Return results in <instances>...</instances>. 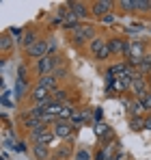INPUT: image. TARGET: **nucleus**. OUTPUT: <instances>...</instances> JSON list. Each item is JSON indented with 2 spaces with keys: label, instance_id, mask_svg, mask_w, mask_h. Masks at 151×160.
Wrapping results in <instances>:
<instances>
[{
  "label": "nucleus",
  "instance_id": "nucleus-1",
  "mask_svg": "<svg viewBox=\"0 0 151 160\" xmlns=\"http://www.w3.org/2000/svg\"><path fill=\"white\" fill-rule=\"evenodd\" d=\"M95 37H97V26H95V24H89V22L80 24L74 32H69V41H71L74 46H84V43L89 46Z\"/></svg>",
  "mask_w": 151,
  "mask_h": 160
},
{
  "label": "nucleus",
  "instance_id": "nucleus-2",
  "mask_svg": "<svg viewBox=\"0 0 151 160\" xmlns=\"http://www.w3.org/2000/svg\"><path fill=\"white\" fill-rule=\"evenodd\" d=\"M147 54V48H145V41H129L127 43V52H125V63L132 67V69H136L138 67V63H140V58Z\"/></svg>",
  "mask_w": 151,
  "mask_h": 160
},
{
  "label": "nucleus",
  "instance_id": "nucleus-3",
  "mask_svg": "<svg viewBox=\"0 0 151 160\" xmlns=\"http://www.w3.org/2000/svg\"><path fill=\"white\" fill-rule=\"evenodd\" d=\"M132 76V84H129V93L136 98V100H140V98H145V93H149L151 91V84H149V80L145 78V76H140L136 69L129 74Z\"/></svg>",
  "mask_w": 151,
  "mask_h": 160
},
{
  "label": "nucleus",
  "instance_id": "nucleus-4",
  "mask_svg": "<svg viewBox=\"0 0 151 160\" xmlns=\"http://www.w3.org/2000/svg\"><path fill=\"white\" fill-rule=\"evenodd\" d=\"M52 132L56 134V138H58V141H71L76 134H78V128H76L71 121L58 119V121L52 126Z\"/></svg>",
  "mask_w": 151,
  "mask_h": 160
},
{
  "label": "nucleus",
  "instance_id": "nucleus-5",
  "mask_svg": "<svg viewBox=\"0 0 151 160\" xmlns=\"http://www.w3.org/2000/svg\"><path fill=\"white\" fill-rule=\"evenodd\" d=\"M119 152H121V143L117 138L110 141V143H101L100 152L95 154V160H114Z\"/></svg>",
  "mask_w": 151,
  "mask_h": 160
},
{
  "label": "nucleus",
  "instance_id": "nucleus-6",
  "mask_svg": "<svg viewBox=\"0 0 151 160\" xmlns=\"http://www.w3.org/2000/svg\"><path fill=\"white\" fill-rule=\"evenodd\" d=\"M114 7L117 4L112 0H95V2H91V18H95L100 22L104 15H108V13L114 11Z\"/></svg>",
  "mask_w": 151,
  "mask_h": 160
},
{
  "label": "nucleus",
  "instance_id": "nucleus-7",
  "mask_svg": "<svg viewBox=\"0 0 151 160\" xmlns=\"http://www.w3.org/2000/svg\"><path fill=\"white\" fill-rule=\"evenodd\" d=\"M127 43H129V41H127L125 37H119V35L108 39V48H110L112 56H119V54H121V56H125V52H127Z\"/></svg>",
  "mask_w": 151,
  "mask_h": 160
},
{
  "label": "nucleus",
  "instance_id": "nucleus-8",
  "mask_svg": "<svg viewBox=\"0 0 151 160\" xmlns=\"http://www.w3.org/2000/svg\"><path fill=\"white\" fill-rule=\"evenodd\" d=\"M67 7L71 9V13L80 18V22L84 24L89 18H91V4H86V2H67Z\"/></svg>",
  "mask_w": 151,
  "mask_h": 160
},
{
  "label": "nucleus",
  "instance_id": "nucleus-9",
  "mask_svg": "<svg viewBox=\"0 0 151 160\" xmlns=\"http://www.w3.org/2000/svg\"><path fill=\"white\" fill-rule=\"evenodd\" d=\"M93 128H95V130H93L95 136L100 138L101 143H110V141H114V138H117L114 132H112V128H110L108 123H104V121H101V123H93Z\"/></svg>",
  "mask_w": 151,
  "mask_h": 160
},
{
  "label": "nucleus",
  "instance_id": "nucleus-10",
  "mask_svg": "<svg viewBox=\"0 0 151 160\" xmlns=\"http://www.w3.org/2000/svg\"><path fill=\"white\" fill-rule=\"evenodd\" d=\"M26 56H28V58H35V61L48 56V39H41V41H37L32 48H28V50H26Z\"/></svg>",
  "mask_w": 151,
  "mask_h": 160
},
{
  "label": "nucleus",
  "instance_id": "nucleus-11",
  "mask_svg": "<svg viewBox=\"0 0 151 160\" xmlns=\"http://www.w3.org/2000/svg\"><path fill=\"white\" fill-rule=\"evenodd\" d=\"M30 100H32L35 104H46V102H50V100H52V91L43 89V87H39V84H35V87L30 89Z\"/></svg>",
  "mask_w": 151,
  "mask_h": 160
},
{
  "label": "nucleus",
  "instance_id": "nucleus-12",
  "mask_svg": "<svg viewBox=\"0 0 151 160\" xmlns=\"http://www.w3.org/2000/svg\"><path fill=\"white\" fill-rule=\"evenodd\" d=\"M37 41H41V35H39V30H35V28H26L24 37L20 39V46H22L24 50H28V48H32Z\"/></svg>",
  "mask_w": 151,
  "mask_h": 160
},
{
  "label": "nucleus",
  "instance_id": "nucleus-13",
  "mask_svg": "<svg viewBox=\"0 0 151 160\" xmlns=\"http://www.w3.org/2000/svg\"><path fill=\"white\" fill-rule=\"evenodd\" d=\"M125 108H127V112H129L132 117H143V115L147 112L145 104H143L140 100H136V98H132V100H125Z\"/></svg>",
  "mask_w": 151,
  "mask_h": 160
},
{
  "label": "nucleus",
  "instance_id": "nucleus-14",
  "mask_svg": "<svg viewBox=\"0 0 151 160\" xmlns=\"http://www.w3.org/2000/svg\"><path fill=\"white\" fill-rule=\"evenodd\" d=\"M37 84L39 87H43V89H48V91H58L61 87H58V80L54 78V74H48V76H41V78H37Z\"/></svg>",
  "mask_w": 151,
  "mask_h": 160
},
{
  "label": "nucleus",
  "instance_id": "nucleus-15",
  "mask_svg": "<svg viewBox=\"0 0 151 160\" xmlns=\"http://www.w3.org/2000/svg\"><path fill=\"white\" fill-rule=\"evenodd\" d=\"M86 48H89V52L93 54V56H97L100 52H104V50L108 48V39H104V37H100V35H97V37H95V39L86 46Z\"/></svg>",
  "mask_w": 151,
  "mask_h": 160
},
{
  "label": "nucleus",
  "instance_id": "nucleus-16",
  "mask_svg": "<svg viewBox=\"0 0 151 160\" xmlns=\"http://www.w3.org/2000/svg\"><path fill=\"white\" fill-rule=\"evenodd\" d=\"M30 89L26 80H15V87H13V93H15V100H24L26 95H30Z\"/></svg>",
  "mask_w": 151,
  "mask_h": 160
},
{
  "label": "nucleus",
  "instance_id": "nucleus-17",
  "mask_svg": "<svg viewBox=\"0 0 151 160\" xmlns=\"http://www.w3.org/2000/svg\"><path fill=\"white\" fill-rule=\"evenodd\" d=\"M15 43H17V41H15V39H13L7 30L0 35V50H2V54H9L13 48H15Z\"/></svg>",
  "mask_w": 151,
  "mask_h": 160
},
{
  "label": "nucleus",
  "instance_id": "nucleus-18",
  "mask_svg": "<svg viewBox=\"0 0 151 160\" xmlns=\"http://www.w3.org/2000/svg\"><path fill=\"white\" fill-rule=\"evenodd\" d=\"M32 156H35V160H50L52 158V149L48 147V145H32Z\"/></svg>",
  "mask_w": 151,
  "mask_h": 160
},
{
  "label": "nucleus",
  "instance_id": "nucleus-19",
  "mask_svg": "<svg viewBox=\"0 0 151 160\" xmlns=\"http://www.w3.org/2000/svg\"><path fill=\"white\" fill-rule=\"evenodd\" d=\"M108 72H112L117 78H123V76H129L134 69H132L127 63H114V65H110V67H108Z\"/></svg>",
  "mask_w": 151,
  "mask_h": 160
},
{
  "label": "nucleus",
  "instance_id": "nucleus-20",
  "mask_svg": "<svg viewBox=\"0 0 151 160\" xmlns=\"http://www.w3.org/2000/svg\"><path fill=\"white\" fill-rule=\"evenodd\" d=\"M129 84H132V76H123V78L114 80L112 89H114L117 93H125V91H129Z\"/></svg>",
  "mask_w": 151,
  "mask_h": 160
},
{
  "label": "nucleus",
  "instance_id": "nucleus-21",
  "mask_svg": "<svg viewBox=\"0 0 151 160\" xmlns=\"http://www.w3.org/2000/svg\"><path fill=\"white\" fill-rule=\"evenodd\" d=\"M129 130H134V132L147 130V119L145 117H129Z\"/></svg>",
  "mask_w": 151,
  "mask_h": 160
},
{
  "label": "nucleus",
  "instance_id": "nucleus-22",
  "mask_svg": "<svg viewBox=\"0 0 151 160\" xmlns=\"http://www.w3.org/2000/svg\"><path fill=\"white\" fill-rule=\"evenodd\" d=\"M54 138H56V134L52 132V128H50L48 132H43L41 136H37V138L32 141V145H37V143H39V145H48V147H50L52 143H54Z\"/></svg>",
  "mask_w": 151,
  "mask_h": 160
},
{
  "label": "nucleus",
  "instance_id": "nucleus-23",
  "mask_svg": "<svg viewBox=\"0 0 151 160\" xmlns=\"http://www.w3.org/2000/svg\"><path fill=\"white\" fill-rule=\"evenodd\" d=\"M52 100L58 102V104H71V98H69V91L67 89H58L52 93Z\"/></svg>",
  "mask_w": 151,
  "mask_h": 160
},
{
  "label": "nucleus",
  "instance_id": "nucleus-24",
  "mask_svg": "<svg viewBox=\"0 0 151 160\" xmlns=\"http://www.w3.org/2000/svg\"><path fill=\"white\" fill-rule=\"evenodd\" d=\"M69 121L74 123L76 128H80L84 121H89V110H80V108H78V110H76V115L71 117V119H69Z\"/></svg>",
  "mask_w": 151,
  "mask_h": 160
},
{
  "label": "nucleus",
  "instance_id": "nucleus-25",
  "mask_svg": "<svg viewBox=\"0 0 151 160\" xmlns=\"http://www.w3.org/2000/svg\"><path fill=\"white\" fill-rule=\"evenodd\" d=\"M69 154H71V147L69 145H63L56 152H52V160H65V158H69Z\"/></svg>",
  "mask_w": 151,
  "mask_h": 160
},
{
  "label": "nucleus",
  "instance_id": "nucleus-26",
  "mask_svg": "<svg viewBox=\"0 0 151 160\" xmlns=\"http://www.w3.org/2000/svg\"><path fill=\"white\" fill-rule=\"evenodd\" d=\"M114 24H119V15L112 11V13H108V15H104L100 20V26H114Z\"/></svg>",
  "mask_w": 151,
  "mask_h": 160
},
{
  "label": "nucleus",
  "instance_id": "nucleus-27",
  "mask_svg": "<svg viewBox=\"0 0 151 160\" xmlns=\"http://www.w3.org/2000/svg\"><path fill=\"white\" fill-rule=\"evenodd\" d=\"M134 9L138 13H151V0H134Z\"/></svg>",
  "mask_w": 151,
  "mask_h": 160
},
{
  "label": "nucleus",
  "instance_id": "nucleus-28",
  "mask_svg": "<svg viewBox=\"0 0 151 160\" xmlns=\"http://www.w3.org/2000/svg\"><path fill=\"white\" fill-rule=\"evenodd\" d=\"M7 32H9V35H11V37H13V39H15L17 43H20V39L24 37L26 28H20V26H9V28H7Z\"/></svg>",
  "mask_w": 151,
  "mask_h": 160
},
{
  "label": "nucleus",
  "instance_id": "nucleus-29",
  "mask_svg": "<svg viewBox=\"0 0 151 160\" xmlns=\"http://www.w3.org/2000/svg\"><path fill=\"white\" fill-rule=\"evenodd\" d=\"M119 9L123 11V13H134L136 9H134V0H119Z\"/></svg>",
  "mask_w": 151,
  "mask_h": 160
},
{
  "label": "nucleus",
  "instance_id": "nucleus-30",
  "mask_svg": "<svg viewBox=\"0 0 151 160\" xmlns=\"http://www.w3.org/2000/svg\"><path fill=\"white\" fill-rule=\"evenodd\" d=\"M74 160H91V152H89L86 147H78V149H76Z\"/></svg>",
  "mask_w": 151,
  "mask_h": 160
},
{
  "label": "nucleus",
  "instance_id": "nucleus-31",
  "mask_svg": "<svg viewBox=\"0 0 151 160\" xmlns=\"http://www.w3.org/2000/svg\"><path fill=\"white\" fill-rule=\"evenodd\" d=\"M48 54H58V39L56 37L48 39Z\"/></svg>",
  "mask_w": 151,
  "mask_h": 160
},
{
  "label": "nucleus",
  "instance_id": "nucleus-32",
  "mask_svg": "<svg viewBox=\"0 0 151 160\" xmlns=\"http://www.w3.org/2000/svg\"><path fill=\"white\" fill-rule=\"evenodd\" d=\"M67 74H69V67H67V65H63V67H58V69L54 72V78L61 82L63 78H67Z\"/></svg>",
  "mask_w": 151,
  "mask_h": 160
},
{
  "label": "nucleus",
  "instance_id": "nucleus-33",
  "mask_svg": "<svg viewBox=\"0 0 151 160\" xmlns=\"http://www.w3.org/2000/svg\"><path fill=\"white\" fill-rule=\"evenodd\" d=\"M17 80H26L28 82V67H26L24 63L17 65Z\"/></svg>",
  "mask_w": 151,
  "mask_h": 160
},
{
  "label": "nucleus",
  "instance_id": "nucleus-34",
  "mask_svg": "<svg viewBox=\"0 0 151 160\" xmlns=\"http://www.w3.org/2000/svg\"><path fill=\"white\" fill-rule=\"evenodd\" d=\"M101 121H104V108L97 106L93 110V123H101Z\"/></svg>",
  "mask_w": 151,
  "mask_h": 160
},
{
  "label": "nucleus",
  "instance_id": "nucleus-35",
  "mask_svg": "<svg viewBox=\"0 0 151 160\" xmlns=\"http://www.w3.org/2000/svg\"><path fill=\"white\" fill-rule=\"evenodd\" d=\"M140 30H145V24H143V22H136V24L125 26V32H140Z\"/></svg>",
  "mask_w": 151,
  "mask_h": 160
},
{
  "label": "nucleus",
  "instance_id": "nucleus-36",
  "mask_svg": "<svg viewBox=\"0 0 151 160\" xmlns=\"http://www.w3.org/2000/svg\"><path fill=\"white\" fill-rule=\"evenodd\" d=\"M9 95H11V91H4V93H2V106H4V108H11V106H13V102L9 100Z\"/></svg>",
  "mask_w": 151,
  "mask_h": 160
},
{
  "label": "nucleus",
  "instance_id": "nucleus-37",
  "mask_svg": "<svg viewBox=\"0 0 151 160\" xmlns=\"http://www.w3.org/2000/svg\"><path fill=\"white\" fill-rule=\"evenodd\" d=\"M140 102L145 104L147 112H149V110H151V91H149V93H145V98H140Z\"/></svg>",
  "mask_w": 151,
  "mask_h": 160
},
{
  "label": "nucleus",
  "instance_id": "nucleus-38",
  "mask_svg": "<svg viewBox=\"0 0 151 160\" xmlns=\"http://www.w3.org/2000/svg\"><path fill=\"white\" fill-rule=\"evenodd\" d=\"M15 152H17V154H24V152H26V143L17 141V145H15Z\"/></svg>",
  "mask_w": 151,
  "mask_h": 160
},
{
  "label": "nucleus",
  "instance_id": "nucleus-39",
  "mask_svg": "<svg viewBox=\"0 0 151 160\" xmlns=\"http://www.w3.org/2000/svg\"><path fill=\"white\" fill-rule=\"evenodd\" d=\"M0 160H9V154H7V152H2V154H0Z\"/></svg>",
  "mask_w": 151,
  "mask_h": 160
},
{
  "label": "nucleus",
  "instance_id": "nucleus-40",
  "mask_svg": "<svg viewBox=\"0 0 151 160\" xmlns=\"http://www.w3.org/2000/svg\"><path fill=\"white\" fill-rule=\"evenodd\" d=\"M147 130H151V117H147Z\"/></svg>",
  "mask_w": 151,
  "mask_h": 160
},
{
  "label": "nucleus",
  "instance_id": "nucleus-41",
  "mask_svg": "<svg viewBox=\"0 0 151 160\" xmlns=\"http://www.w3.org/2000/svg\"><path fill=\"white\" fill-rule=\"evenodd\" d=\"M147 80H149V84H151V72H149V76H147Z\"/></svg>",
  "mask_w": 151,
  "mask_h": 160
},
{
  "label": "nucleus",
  "instance_id": "nucleus-42",
  "mask_svg": "<svg viewBox=\"0 0 151 160\" xmlns=\"http://www.w3.org/2000/svg\"><path fill=\"white\" fill-rule=\"evenodd\" d=\"M149 32H151V28H149Z\"/></svg>",
  "mask_w": 151,
  "mask_h": 160
}]
</instances>
